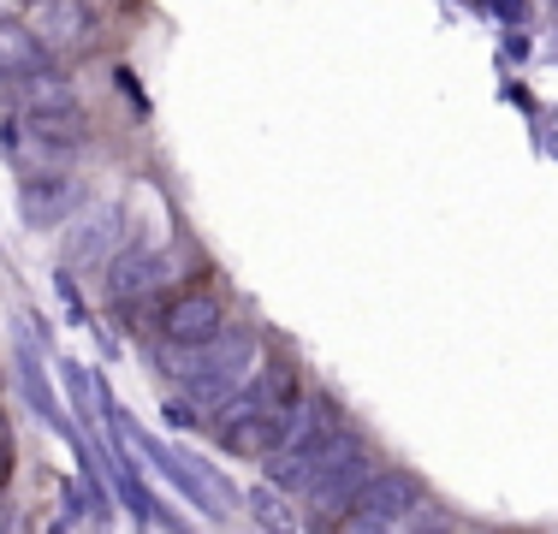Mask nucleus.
<instances>
[{"instance_id": "f257e3e1", "label": "nucleus", "mask_w": 558, "mask_h": 534, "mask_svg": "<svg viewBox=\"0 0 558 534\" xmlns=\"http://www.w3.org/2000/svg\"><path fill=\"white\" fill-rule=\"evenodd\" d=\"M167 368L184 380L191 404H226V398L256 374V332L238 327L232 339L220 332V339H208V344H172Z\"/></svg>"}, {"instance_id": "4468645a", "label": "nucleus", "mask_w": 558, "mask_h": 534, "mask_svg": "<svg viewBox=\"0 0 558 534\" xmlns=\"http://www.w3.org/2000/svg\"><path fill=\"white\" fill-rule=\"evenodd\" d=\"M54 291H60V303H65V320H89L84 298H77V286H72V274H54Z\"/></svg>"}, {"instance_id": "f03ea898", "label": "nucleus", "mask_w": 558, "mask_h": 534, "mask_svg": "<svg viewBox=\"0 0 558 534\" xmlns=\"http://www.w3.org/2000/svg\"><path fill=\"white\" fill-rule=\"evenodd\" d=\"M375 475V451H368L363 434H351V427H339L333 446L322 451V463H315V475L303 481V499H310L315 523H333L356 505V493H363V481Z\"/></svg>"}, {"instance_id": "1a4fd4ad", "label": "nucleus", "mask_w": 558, "mask_h": 534, "mask_svg": "<svg viewBox=\"0 0 558 534\" xmlns=\"http://www.w3.org/2000/svg\"><path fill=\"white\" fill-rule=\"evenodd\" d=\"M48 72V48L24 24H0V84H31Z\"/></svg>"}, {"instance_id": "7ed1b4c3", "label": "nucleus", "mask_w": 558, "mask_h": 534, "mask_svg": "<svg viewBox=\"0 0 558 534\" xmlns=\"http://www.w3.org/2000/svg\"><path fill=\"white\" fill-rule=\"evenodd\" d=\"M428 505V487H422L410 470H375L356 493V505L339 517V529L351 534H375V529H404L410 517Z\"/></svg>"}, {"instance_id": "f8f14e48", "label": "nucleus", "mask_w": 558, "mask_h": 534, "mask_svg": "<svg viewBox=\"0 0 558 534\" xmlns=\"http://www.w3.org/2000/svg\"><path fill=\"white\" fill-rule=\"evenodd\" d=\"M113 493L125 499V511L137 517V523H161V505H155V493L125 470V458H113Z\"/></svg>"}, {"instance_id": "423d86ee", "label": "nucleus", "mask_w": 558, "mask_h": 534, "mask_svg": "<svg viewBox=\"0 0 558 534\" xmlns=\"http://www.w3.org/2000/svg\"><path fill=\"white\" fill-rule=\"evenodd\" d=\"M36 36H43V48H89L96 12H89V0H36Z\"/></svg>"}, {"instance_id": "9d476101", "label": "nucleus", "mask_w": 558, "mask_h": 534, "mask_svg": "<svg viewBox=\"0 0 558 534\" xmlns=\"http://www.w3.org/2000/svg\"><path fill=\"white\" fill-rule=\"evenodd\" d=\"M279 422L286 416H268V410H244V416H226L220 422V446L232 451V458H268L279 446Z\"/></svg>"}, {"instance_id": "20e7f679", "label": "nucleus", "mask_w": 558, "mask_h": 534, "mask_svg": "<svg viewBox=\"0 0 558 534\" xmlns=\"http://www.w3.org/2000/svg\"><path fill=\"white\" fill-rule=\"evenodd\" d=\"M179 279V256L172 250H113V267H108V291L113 303H155L161 291Z\"/></svg>"}, {"instance_id": "ddd939ff", "label": "nucleus", "mask_w": 558, "mask_h": 534, "mask_svg": "<svg viewBox=\"0 0 558 534\" xmlns=\"http://www.w3.org/2000/svg\"><path fill=\"white\" fill-rule=\"evenodd\" d=\"M250 505H256V523H268V529H291V511L279 505V487H274V481H268V487L250 493Z\"/></svg>"}, {"instance_id": "9b49d317", "label": "nucleus", "mask_w": 558, "mask_h": 534, "mask_svg": "<svg viewBox=\"0 0 558 534\" xmlns=\"http://www.w3.org/2000/svg\"><path fill=\"white\" fill-rule=\"evenodd\" d=\"M19 380H24V398H31V410H36V416H43L48 427H60V434H72V422L60 416V398H54V386H48V374L36 368L31 339H19Z\"/></svg>"}, {"instance_id": "39448f33", "label": "nucleus", "mask_w": 558, "mask_h": 534, "mask_svg": "<svg viewBox=\"0 0 558 534\" xmlns=\"http://www.w3.org/2000/svg\"><path fill=\"white\" fill-rule=\"evenodd\" d=\"M226 332V303L215 291H179L161 303V339L167 344H208Z\"/></svg>"}, {"instance_id": "f3484780", "label": "nucleus", "mask_w": 558, "mask_h": 534, "mask_svg": "<svg viewBox=\"0 0 558 534\" xmlns=\"http://www.w3.org/2000/svg\"><path fill=\"white\" fill-rule=\"evenodd\" d=\"M494 12H499V19H511V24H523V0H494Z\"/></svg>"}, {"instance_id": "dca6fc26", "label": "nucleus", "mask_w": 558, "mask_h": 534, "mask_svg": "<svg viewBox=\"0 0 558 534\" xmlns=\"http://www.w3.org/2000/svg\"><path fill=\"white\" fill-rule=\"evenodd\" d=\"M167 422H172V427H196V410L184 404V398H172V404H167Z\"/></svg>"}, {"instance_id": "0eeeda50", "label": "nucleus", "mask_w": 558, "mask_h": 534, "mask_svg": "<svg viewBox=\"0 0 558 534\" xmlns=\"http://www.w3.org/2000/svg\"><path fill=\"white\" fill-rule=\"evenodd\" d=\"M19 208H24V226H54L65 214L77 208V184L65 179V172H31V179L19 184Z\"/></svg>"}, {"instance_id": "6e6552de", "label": "nucleus", "mask_w": 558, "mask_h": 534, "mask_svg": "<svg viewBox=\"0 0 558 534\" xmlns=\"http://www.w3.org/2000/svg\"><path fill=\"white\" fill-rule=\"evenodd\" d=\"M113 244H119V214L113 208H89V214H77V226L65 232V262L72 267H101V262H113Z\"/></svg>"}, {"instance_id": "2eb2a0df", "label": "nucleus", "mask_w": 558, "mask_h": 534, "mask_svg": "<svg viewBox=\"0 0 558 534\" xmlns=\"http://www.w3.org/2000/svg\"><path fill=\"white\" fill-rule=\"evenodd\" d=\"M12 463H19V451H12V427L0 422V487L12 481Z\"/></svg>"}]
</instances>
